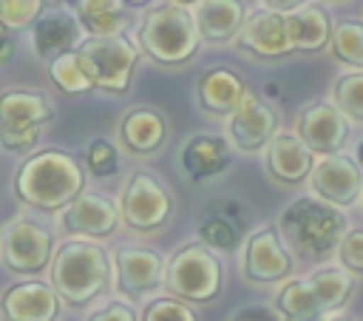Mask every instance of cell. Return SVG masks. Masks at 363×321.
Returning a JSON list of instances; mask_svg holds the SVG:
<instances>
[{"instance_id":"6da1fadb","label":"cell","mask_w":363,"mask_h":321,"mask_svg":"<svg viewBox=\"0 0 363 321\" xmlns=\"http://www.w3.org/2000/svg\"><path fill=\"white\" fill-rule=\"evenodd\" d=\"M346 230L343 210L318 196H298L278 216V233L284 244L303 261L332 259Z\"/></svg>"},{"instance_id":"7a4b0ae2","label":"cell","mask_w":363,"mask_h":321,"mask_svg":"<svg viewBox=\"0 0 363 321\" xmlns=\"http://www.w3.org/2000/svg\"><path fill=\"white\" fill-rule=\"evenodd\" d=\"M85 187V173L79 162L57 148H45L40 153H31L14 176V193L23 205H31L37 210L54 213L68 207Z\"/></svg>"},{"instance_id":"3957f363","label":"cell","mask_w":363,"mask_h":321,"mask_svg":"<svg viewBox=\"0 0 363 321\" xmlns=\"http://www.w3.org/2000/svg\"><path fill=\"white\" fill-rule=\"evenodd\" d=\"M139 45L159 65H184L199 54L201 31L196 26V17L184 6L167 3L150 9L142 17Z\"/></svg>"},{"instance_id":"277c9868","label":"cell","mask_w":363,"mask_h":321,"mask_svg":"<svg viewBox=\"0 0 363 321\" xmlns=\"http://www.w3.org/2000/svg\"><path fill=\"white\" fill-rule=\"evenodd\" d=\"M108 276H111L108 253L91 239L65 241L51 264V284L60 293V298L71 307H82L91 298H96L105 290Z\"/></svg>"},{"instance_id":"5b68a950","label":"cell","mask_w":363,"mask_h":321,"mask_svg":"<svg viewBox=\"0 0 363 321\" xmlns=\"http://www.w3.org/2000/svg\"><path fill=\"white\" fill-rule=\"evenodd\" d=\"M221 281H224L221 261L213 253V247H207L201 239L176 250L164 270L167 293L193 304L213 301L221 293Z\"/></svg>"},{"instance_id":"8992f818","label":"cell","mask_w":363,"mask_h":321,"mask_svg":"<svg viewBox=\"0 0 363 321\" xmlns=\"http://www.w3.org/2000/svg\"><path fill=\"white\" fill-rule=\"evenodd\" d=\"M54 116L51 102L37 91H6L0 94V145L11 153L34 151L40 125Z\"/></svg>"},{"instance_id":"52a82bcc","label":"cell","mask_w":363,"mask_h":321,"mask_svg":"<svg viewBox=\"0 0 363 321\" xmlns=\"http://www.w3.org/2000/svg\"><path fill=\"white\" fill-rule=\"evenodd\" d=\"M77 48L91 60L96 88L116 97L130 88L139 51L125 34H88Z\"/></svg>"},{"instance_id":"ba28073f","label":"cell","mask_w":363,"mask_h":321,"mask_svg":"<svg viewBox=\"0 0 363 321\" xmlns=\"http://www.w3.org/2000/svg\"><path fill=\"white\" fill-rule=\"evenodd\" d=\"M119 210L122 222L130 230L150 233L167 224V219L173 216V196L153 173L136 170L119 196Z\"/></svg>"},{"instance_id":"9c48e42d","label":"cell","mask_w":363,"mask_h":321,"mask_svg":"<svg viewBox=\"0 0 363 321\" xmlns=\"http://www.w3.org/2000/svg\"><path fill=\"white\" fill-rule=\"evenodd\" d=\"M51 233L31 219H14L0 230V256L11 273L34 276L45 270L51 261Z\"/></svg>"},{"instance_id":"30bf717a","label":"cell","mask_w":363,"mask_h":321,"mask_svg":"<svg viewBox=\"0 0 363 321\" xmlns=\"http://www.w3.org/2000/svg\"><path fill=\"white\" fill-rule=\"evenodd\" d=\"M295 270L292 250L284 244L278 224L275 227H261L244 241V256H241V273L252 284H278L289 278Z\"/></svg>"},{"instance_id":"8fae6325","label":"cell","mask_w":363,"mask_h":321,"mask_svg":"<svg viewBox=\"0 0 363 321\" xmlns=\"http://www.w3.org/2000/svg\"><path fill=\"white\" fill-rule=\"evenodd\" d=\"M235 45L244 54H250L255 60H264V62L298 54L295 43H292V34H289L286 14L284 11H272L267 6L252 11V14H247L241 31L235 34Z\"/></svg>"},{"instance_id":"7c38bea8","label":"cell","mask_w":363,"mask_h":321,"mask_svg":"<svg viewBox=\"0 0 363 321\" xmlns=\"http://www.w3.org/2000/svg\"><path fill=\"white\" fill-rule=\"evenodd\" d=\"M309 187L318 199L337 207H349L357 199H363V168L357 165L354 156L329 153L320 162H315Z\"/></svg>"},{"instance_id":"4fadbf2b","label":"cell","mask_w":363,"mask_h":321,"mask_svg":"<svg viewBox=\"0 0 363 321\" xmlns=\"http://www.w3.org/2000/svg\"><path fill=\"white\" fill-rule=\"evenodd\" d=\"M295 134L312 148L315 156L340 153V148L349 139V116L335 102L318 99V102H309L301 108Z\"/></svg>"},{"instance_id":"5bb4252c","label":"cell","mask_w":363,"mask_h":321,"mask_svg":"<svg viewBox=\"0 0 363 321\" xmlns=\"http://www.w3.org/2000/svg\"><path fill=\"white\" fill-rule=\"evenodd\" d=\"M227 134L230 142L241 151V153H258L267 151V145L272 142V136L278 134V114L272 105H267L264 99H258L252 91L244 99V105L230 114L227 119Z\"/></svg>"},{"instance_id":"9a60e30c","label":"cell","mask_w":363,"mask_h":321,"mask_svg":"<svg viewBox=\"0 0 363 321\" xmlns=\"http://www.w3.org/2000/svg\"><path fill=\"white\" fill-rule=\"evenodd\" d=\"M122 222V210L102 193H79L68 207H62L60 224L65 233L102 239L111 236Z\"/></svg>"},{"instance_id":"2e32d148","label":"cell","mask_w":363,"mask_h":321,"mask_svg":"<svg viewBox=\"0 0 363 321\" xmlns=\"http://www.w3.org/2000/svg\"><path fill=\"white\" fill-rule=\"evenodd\" d=\"M116 261V287L125 295H142L147 290H156L164 281V259L150 247L122 244L113 253Z\"/></svg>"},{"instance_id":"e0dca14e","label":"cell","mask_w":363,"mask_h":321,"mask_svg":"<svg viewBox=\"0 0 363 321\" xmlns=\"http://www.w3.org/2000/svg\"><path fill=\"white\" fill-rule=\"evenodd\" d=\"M264 165H267V173L278 185H301V182H306L312 176L315 153H312V148L298 134L281 131L267 145Z\"/></svg>"},{"instance_id":"ac0fdd59","label":"cell","mask_w":363,"mask_h":321,"mask_svg":"<svg viewBox=\"0 0 363 321\" xmlns=\"http://www.w3.org/2000/svg\"><path fill=\"white\" fill-rule=\"evenodd\" d=\"M60 312V293L54 284L23 281L11 284L0 298L3 321H54Z\"/></svg>"},{"instance_id":"d6986e66","label":"cell","mask_w":363,"mask_h":321,"mask_svg":"<svg viewBox=\"0 0 363 321\" xmlns=\"http://www.w3.org/2000/svg\"><path fill=\"white\" fill-rule=\"evenodd\" d=\"M196 97L201 111L213 116H230L244 105V99L250 97V88L230 68H207L196 80Z\"/></svg>"},{"instance_id":"ffe728a7","label":"cell","mask_w":363,"mask_h":321,"mask_svg":"<svg viewBox=\"0 0 363 321\" xmlns=\"http://www.w3.org/2000/svg\"><path fill=\"white\" fill-rule=\"evenodd\" d=\"M233 162L227 139L216 134H193L182 148V168L193 182H204L227 170Z\"/></svg>"},{"instance_id":"44dd1931","label":"cell","mask_w":363,"mask_h":321,"mask_svg":"<svg viewBox=\"0 0 363 321\" xmlns=\"http://www.w3.org/2000/svg\"><path fill=\"white\" fill-rule=\"evenodd\" d=\"M79 26V17L71 11H43L31 26V45L37 57H57L62 51L77 48L82 43Z\"/></svg>"},{"instance_id":"7402d4cb","label":"cell","mask_w":363,"mask_h":321,"mask_svg":"<svg viewBox=\"0 0 363 321\" xmlns=\"http://www.w3.org/2000/svg\"><path fill=\"white\" fill-rule=\"evenodd\" d=\"M119 139L133 156H150L164 145L167 122L153 108H133L119 122Z\"/></svg>"},{"instance_id":"603a6c76","label":"cell","mask_w":363,"mask_h":321,"mask_svg":"<svg viewBox=\"0 0 363 321\" xmlns=\"http://www.w3.org/2000/svg\"><path fill=\"white\" fill-rule=\"evenodd\" d=\"M193 17L204 43H227L241 31L247 11L241 0H199Z\"/></svg>"},{"instance_id":"cb8c5ba5","label":"cell","mask_w":363,"mask_h":321,"mask_svg":"<svg viewBox=\"0 0 363 321\" xmlns=\"http://www.w3.org/2000/svg\"><path fill=\"white\" fill-rule=\"evenodd\" d=\"M286 23H289V34H292V43H295L298 54H318L332 40V26L335 23L329 20V11L323 6L306 3L295 11H289Z\"/></svg>"},{"instance_id":"d4e9b609","label":"cell","mask_w":363,"mask_h":321,"mask_svg":"<svg viewBox=\"0 0 363 321\" xmlns=\"http://www.w3.org/2000/svg\"><path fill=\"white\" fill-rule=\"evenodd\" d=\"M48 77L51 82L74 97V94H88L96 88V77H94V68H91V60L79 51V48H71V51H62L57 57H51L48 62Z\"/></svg>"},{"instance_id":"484cf974","label":"cell","mask_w":363,"mask_h":321,"mask_svg":"<svg viewBox=\"0 0 363 321\" xmlns=\"http://www.w3.org/2000/svg\"><path fill=\"white\" fill-rule=\"evenodd\" d=\"M275 310L284 321H323L326 310L309 284V278H292L286 281L275 295Z\"/></svg>"},{"instance_id":"4316f807","label":"cell","mask_w":363,"mask_h":321,"mask_svg":"<svg viewBox=\"0 0 363 321\" xmlns=\"http://www.w3.org/2000/svg\"><path fill=\"white\" fill-rule=\"evenodd\" d=\"M74 14L88 34H125V28L130 26L122 0H77Z\"/></svg>"},{"instance_id":"83f0119b","label":"cell","mask_w":363,"mask_h":321,"mask_svg":"<svg viewBox=\"0 0 363 321\" xmlns=\"http://www.w3.org/2000/svg\"><path fill=\"white\" fill-rule=\"evenodd\" d=\"M309 284L315 287L326 315L346 307L352 293H354V273L343 270V267H320L309 276Z\"/></svg>"},{"instance_id":"f1b7e54d","label":"cell","mask_w":363,"mask_h":321,"mask_svg":"<svg viewBox=\"0 0 363 321\" xmlns=\"http://www.w3.org/2000/svg\"><path fill=\"white\" fill-rule=\"evenodd\" d=\"M329 51L340 65H346L352 71H363V20H357V17L337 20L332 26Z\"/></svg>"},{"instance_id":"f546056e","label":"cell","mask_w":363,"mask_h":321,"mask_svg":"<svg viewBox=\"0 0 363 321\" xmlns=\"http://www.w3.org/2000/svg\"><path fill=\"white\" fill-rule=\"evenodd\" d=\"M332 102L349 116V122L363 125V71L340 74L332 85Z\"/></svg>"},{"instance_id":"4dcf8cb0","label":"cell","mask_w":363,"mask_h":321,"mask_svg":"<svg viewBox=\"0 0 363 321\" xmlns=\"http://www.w3.org/2000/svg\"><path fill=\"white\" fill-rule=\"evenodd\" d=\"M241 227L227 222L224 216H213V213H201V224H199V239L221 253H233L241 241Z\"/></svg>"},{"instance_id":"1f68e13d","label":"cell","mask_w":363,"mask_h":321,"mask_svg":"<svg viewBox=\"0 0 363 321\" xmlns=\"http://www.w3.org/2000/svg\"><path fill=\"white\" fill-rule=\"evenodd\" d=\"M45 0H0V20L9 28H28L43 14Z\"/></svg>"},{"instance_id":"d6a6232c","label":"cell","mask_w":363,"mask_h":321,"mask_svg":"<svg viewBox=\"0 0 363 321\" xmlns=\"http://www.w3.org/2000/svg\"><path fill=\"white\" fill-rule=\"evenodd\" d=\"M139 321H199L196 312L182 298H156L145 307Z\"/></svg>"},{"instance_id":"836d02e7","label":"cell","mask_w":363,"mask_h":321,"mask_svg":"<svg viewBox=\"0 0 363 321\" xmlns=\"http://www.w3.org/2000/svg\"><path fill=\"white\" fill-rule=\"evenodd\" d=\"M85 165H88V170L94 176H111V173H116V168H119L116 148L108 139L88 142V148H85Z\"/></svg>"},{"instance_id":"e575fe53","label":"cell","mask_w":363,"mask_h":321,"mask_svg":"<svg viewBox=\"0 0 363 321\" xmlns=\"http://www.w3.org/2000/svg\"><path fill=\"white\" fill-rule=\"evenodd\" d=\"M337 261L343 270L363 276V227H352L343 233L337 244Z\"/></svg>"},{"instance_id":"d590c367","label":"cell","mask_w":363,"mask_h":321,"mask_svg":"<svg viewBox=\"0 0 363 321\" xmlns=\"http://www.w3.org/2000/svg\"><path fill=\"white\" fill-rule=\"evenodd\" d=\"M204 213H213V216H224L227 222L238 224L241 230H247V227H250V222H252V213H250V207H247V205H241L238 199H213V202L204 207Z\"/></svg>"},{"instance_id":"8d00e7d4","label":"cell","mask_w":363,"mask_h":321,"mask_svg":"<svg viewBox=\"0 0 363 321\" xmlns=\"http://www.w3.org/2000/svg\"><path fill=\"white\" fill-rule=\"evenodd\" d=\"M88 321H136V312L122 301H111V304L94 310L88 315Z\"/></svg>"},{"instance_id":"74e56055","label":"cell","mask_w":363,"mask_h":321,"mask_svg":"<svg viewBox=\"0 0 363 321\" xmlns=\"http://www.w3.org/2000/svg\"><path fill=\"white\" fill-rule=\"evenodd\" d=\"M230 321H284L278 315V310L267 307V304H250V307H241L230 315Z\"/></svg>"},{"instance_id":"f35d334b","label":"cell","mask_w":363,"mask_h":321,"mask_svg":"<svg viewBox=\"0 0 363 321\" xmlns=\"http://www.w3.org/2000/svg\"><path fill=\"white\" fill-rule=\"evenodd\" d=\"M267 9H272V11H284V14H289V11H295V9H301V6H306V0H261Z\"/></svg>"},{"instance_id":"ab89813d","label":"cell","mask_w":363,"mask_h":321,"mask_svg":"<svg viewBox=\"0 0 363 321\" xmlns=\"http://www.w3.org/2000/svg\"><path fill=\"white\" fill-rule=\"evenodd\" d=\"M11 57V40H9V26L0 20V62Z\"/></svg>"},{"instance_id":"60d3db41","label":"cell","mask_w":363,"mask_h":321,"mask_svg":"<svg viewBox=\"0 0 363 321\" xmlns=\"http://www.w3.org/2000/svg\"><path fill=\"white\" fill-rule=\"evenodd\" d=\"M354 159H357V165L363 168V139L357 142V148H354Z\"/></svg>"},{"instance_id":"b9f144b4","label":"cell","mask_w":363,"mask_h":321,"mask_svg":"<svg viewBox=\"0 0 363 321\" xmlns=\"http://www.w3.org/2000/svg\"><path fill=\"white\" fill-rule=\"evenodd\" d=\"M122 3H125V6H147L150 0H122Z\"/></svg>"},{"instance_id":"7bdbcfd3","label":"cell","mask_w":363,"mask_h":321,"mask_svg":"<svg viewBox=\"0 0 363 321\" xmlns=\"http://www.w3.org/2000/svg\"><path fill=\"white\" fill-rule=\"evenodd\" d=\"M323 321H352V318H346V315H335V318H323Z\"/></svg>"},{"instance_id":"ee69618b","label":"cell","mask_w":363,"mask_h":321,"mask_svg":"<svg viewBox=\"0 0 363 321\" xmlns=\"http://www.w3.org/2000/svg\"><path fill=\"white\" fill-rule=\"evenodd\" d=\"M173 3H179V6H190V3H199V0H173Z\"/></svg>"},{"instance_id":"f6af8a7d","label":"cell","mask_w":363,"mask_h":321,"mask_svg":"<svg viewBox=\"0 0 363 321\" xmlns=\"http://www.w3.org/2000/svg\"><path fill=\"white\" fill-rule=\"evenodd\" d=\"M60 3H65V6H71V9H74V3H77V0H60Z\"/></svg>"}]
</instances>
